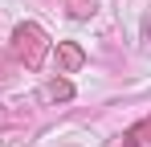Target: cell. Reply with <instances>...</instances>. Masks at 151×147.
Instances as JSON below:
<instances>
[{"label":"cell","mask_w":151,"mask_h":147,"mask_svg":"<svg viewBox=\"0 0 151 147\" xmlns=\"http://www.w3.org/2000/svg\"><path fill=\"white\" fill-rule=\"evenodd\" d=\"M49 94H53V98H57V94L65 98V94H70V86H65V82H53V86H49Z\"/></svg>","instance_id":"6da1fadb"}]
</instances>
